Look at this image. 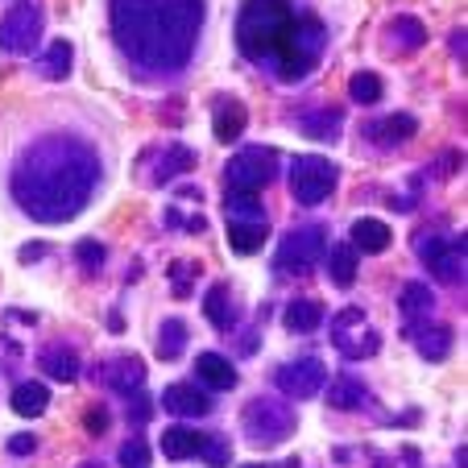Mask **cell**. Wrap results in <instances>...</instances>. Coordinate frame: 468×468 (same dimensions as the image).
I'll return each instance as SVG.
<instances>
[{"label":"cell","mask_w":468,"mask_h":468,"mask_svg":"<svg viewBox=\"0 0 468 468\" xmlns=\"http://www.w3.org/2000/svg\"><path fill=\"white\" fill-rule=\"evenodd\" d=\"M100 183V154L83 137L50 133L21 154L13 170V199L37 224H67L88 207Z\"/></svg>","instance_id":"6da1fadb"},{"label":"cell","mask_w":468,"mask_h":468,"mask_svg":"<svg viewBox=\"0 0 468 468\" xmlns=\"http://www.w3.org/2000/svg\"><path fill=\"white\" fill-rule=\"evenodd\" d=\"M112 37L145 75H178L195 54L204 0H112Z\"/></svg>","instance_id":"7a4b0ae2"},{"label":"cell","mask_w":468,"mask_h":468,"mask_svg":"<svg viewBox=\"0 0 468 468\" xmlns=\"http://www.w3.org/2000/svg\"><path fill=\"white\" fill-rule=\"evenodd\" d=\"M291 29H294L291 0H245V9L237 13V46L253 62H278Z\"/></svg>","instance_id":"3957f363"},{"label":"cell","mask_w":468,"mask_h":468,"mask_svg":"<svg viewBox=\"0 0 468 468\" xmlns=\"http://www.w3.org/2000/svg\"><path fill=\"white\" fill-rule=\"evenodd\" d=\"M324 46H327V29L319 26L315 17H294V29H291V37H286V50L278 54V80H286V83L303 80V75L319 62Z\"/></svg>","instance_id":"277c9868"},{"label":"cell","mask_w":468,"mask_h":468,"mask_svg":"<svg viewBox=\"0 0 468 468\" xmlns=\"http://www.w3.org/2000/svg\"><path fill=\"white\" fill-rule=\"evenodd\" d=\"M336 183H340L336 162L315 158V154H303V158L291 162V195L299 199L303 207L324 204L327 195L336 191Z\"/></svg>","instance_id":"5b68a950"},{"label":"cell","mask_w":468,"mask_h":468,"mask_svg":"<svg viewBox=\"0 0 468 468\" xmlns=\"http://www.w3.org/2000/svg\"><path fill=\"white\" fill-rule=\"evenodd\" d=\"M274 175H278V154L265 150V145H249V150H240L237 158L229 162V170H224V191L257 195L274 183Z\"/></svg>","instance_id":"8992f818"},{"label":"cell","mask_w":468,"mask_h":468,"mask_svg":"<svg viewBox=\"0 0 468 468\" xmlns=\"http://www.w3.org/2000/svg\"><path fill=\"white\" fill-rule=\"evenodd\" d=\"M245 431L253 443L274 448V443H282L294 431V410L286 407L282 398H257V402L245 407Z\"/></svg>","instance_id":"52a82bcc"},{"label":"cell","mask_w":468,"mask_h":468,"mask_svg":"<svg viewBox=\"0 0 468 468\" xmlns=\"http://www.w3.org/2000/svg\"><path fill=\"white\" fill-rule=\"evenodd\" d=\"M327 253V229L307 224V229H291L278 249V274H307L311 265H319V257Z\"/></svg>","instance_id":"ba28073f"},{"label":"cell","mask_w":468,"mask_h":468,"mask_svg":"<svg viewBox=\"0 0 468 468\" xmlns=\"http://www.w3.org/2000/svg\"><path fill=\"white\" fill-rule=\"evenodd\" d=\"M332 345L348 356V361H361V356H373L381 348V336L365 324L361 307H345L336 319H332Z\"/></svg>","instance_id":"9c48e42d"},{"label":"cell","mask_w":468,"mask_h":468,"mask_svg":"<svg viewBox=\"0 0 468 468\" xmlns=\"http://www.w3.org/2000/svg\"><path fill=\"white\" fill-rule=\"evenodd\" d=\"M415 249L440 282H464V232L460 237H419Z\"/></svg>","instance_id":"30bf717a"},{"label":"cell","mask_w":468,"mask_h":468,"mask_svg":"<svg viewBox=\"0 0 468 468\" xmlns=\"http://www.w3.org/2000/svg\"><path fill=\"white\" fill-rule=\"evenodd\" d=\"M42 42V9L37 5H17L0 17V50L5 54H29Z\"/></svg>","instance_id":"8fae6325"},{"label":"cell","mask_w":468,"mask_h":468,"mask_svg":"<svg viewBox=\"0 0 468 468\" xmlns=\"http://www.w3.org/2000/svg\"><path fill=\"white\" fill-rule=\"evenodd\" d=\"M324 381H327V369H324V361H315V356H303V361H286L282 369L274 373V386L282 389L286 398H315L319 389H324Z\"/></svg>","instance_id":"7c38bea8"},{"label":"cell","mask_w":468,"mask_h":468,"mask_svg":"<svg viewBox=\"0 0 468 468\" xmlns=\"http://www.w3.org/2000/svg\"><path fill=\"white\" fill-rule=\"evenodd\" d=\"M162 407L178 419H199L212 410V398L195 386V381H175V386H166V394H162Z\"/></svg>","instance_id":"4fadbf2b"},{"label":"cell","mask_w":468,"mask_h":468,"mask_svg":"<svg viewBox=\"0 0 468 468\" xmlns=\"http://www.w3.org/2000/svg\"><path fill=\"white\" fill-rule=\"evenodd\" d=\"M104 386L121 398L137 394V389L145 386V365L137 361V356H116V361L104 365Z\"/></svg>","instance_id":"5bb4252c"},{"label":"cell","mask_w":468,"mask_h":468,"mask_svg":"<svg viewBox=\"0 0 468 468\" xmlns=\"http://www.w3.org/2000/svg\"><path fill=\"white\" fill-rule=\"evenodd\" d=\"M195 166V150H186V145H178V142H170V145H162V154H158V166L150 170V183L154 186H166V183H175L178 175H186V170Z\"/></svg>","instance_id":"9a60e30c"},{"label":"cell","mask_w":468,"mask_h":468,"mask_svg":"<svg viewBox=\"0 0 468 468\" xmlns=\"http://www.w3.org/2000/svg\"><path fill=\"white\" fill-rule=\"evenodd\" d=\"M369 142H378V145H402V142H410L419 133V121L415 116H407V112H398V116H386V121H378V124H369Z\"/></svg>","instance_id":"2e32d148"},{"label":"cell","mask_w":468,"mask_h":468,"mask_svg":"<svg viewBox=\"0 0 468 468\" xmlns=\"http://www.w3.org/2000/svg\"><path fill=\"white\" fill-rule=\"evenodd\" d=\"M204 315L212 319L220 332H232L237 327V319H240V311H237V303H232V291L224 282H216L212 291H207V299H204Z\"/></svg>","instance_id":"e0dca14e"},{"label":"cell","mask_w":468,"mask_h":468,"mask_svg":"<svg viewBox=\"0 0 468 468\" xmlns=\"http://www.w3.org/2000/svg\"><path fill=\"white\" fill-rule=\"evenodd\" d=\"M389 240H394V232H389L386 220L365 216V220L353 224V249H361V253H386Z\"/></svg>","instance_id":"ac0fdd59"},{"label":"cell","mask_w":468,"mask_h":468,"mask_svg":"<svg viewBox=\"0 0 468 468\" xmlns=\"http://www.w3.org/2000/svg\"><path fill=\"white\" fill-rule=\"evenodd\" d=\"M265 237H270V224L265 220H229V245L237 249L240 257L257 253V249L265 245Z\"/></svg>","instance_id":"d6986e66"},{"label":"cell","mask_w":468,"mask_h":468,"mask_svg":"<svg viewBox=\"0 0 468 468\" xmlns=\"http://www.w3.org/2000/svg\"><path fill=\"white\" fill-rule=\"evenodd\" d=\"M195 373H199L212 389H232L237 386V369H232L229 356H220V353H199L195 356Z\"/></svg>","instance_id":"ffe728a7"},{"label":"cell","mask_w":468,"mask_h":468,"mask_svg":"<svg viewBox=\"0 0 468 468\" xmlns=\"http://www.w3.org/2000/svg\"><path fill=\"white\" fill-rule=\"evenodd\" d=\"M282 324L291 327V332H299V336H307V332H315V327L324 324V303H315V299H294L291 307L282 311Z\"/></svg>","instance_id":"44dd1931"},{"label":"cell","mask_w":468,"mask_h":468,"mask_svg":"<svg viewBox=\"0 0 468 468\" xmlns=\"http://www.w3.org/2000/svg\"><path fill=\"white\" fill-rule=\"evenodd\" d=\"M46 407H50V389H46L42 381H21V386L13 389V410H17L21 419L46 415Z\"/></svg>","instance_id":"7402d4cb"},{"label":"cell","mask_w":468,"mask_h":468,"mask_svg":"<svg viewBox=\"0 0 468 468\" xmlns=\"http://www.w3.org/2000/svg\"><path fill=\"white\" fill-rule=\"evenodd\" d=\"M245 121H249V112H245V104L240 100H220L216 104V137L220 142H237L240 133H245Z\"/></svg>","instance_id":"603a6c76"},{"label":"cell","mask_w":468,"mask_h":468,"mask_svg":"<svg viewBox=\"0 0 468 468\" xmlns=\"http://www.w3.org/2000/svg\"><path fill=\"white\" fill-rule=\"evenodd\" d=\"M199 443H204V435L199 431H191V427H166L162 431V456L166 460H186V456H195L199 452Z\"/></svg>","instance_id":"cb8c5ba5"},{"label":"cell","mask_w":468,"mask_h":468,"mask_svg":"<svg viewBox=\"0 0 468 468\" xmlns=\"http://www.w3.org/2000/svg\"><path fill=\"white\" fill-rule=\"evenodd\" d=\"M369 402V389H365V381L356 378H336L332 386H327V407L336 410H356Z\"/></svg>","instance_id":"d4e9b609"},{"label":"cell","mask_w":468,"mask_h":468,"mask_svg":"<svg viewBox=\"0 0 468 468\" xmlns=\"http://www.w3.org/2000/svg\"><path fill=\"white\" fill-rule=\"evenodd\" d=\"M42 369L50 373L54 381H75L80 378V356L71 353V348H62V345H50V348H42Z\"/></svg>","instance_id":"484cf974"},{"label":"cell","mask_w":468,"mask_h":468,"mask_svg":"<svg viewBox=\"0 0 468 468\" xmlns=\"http://www.w3.org/2000/svg\"><path fill=\"white\" fill-rule=\"evenodd\" d=\"M427 42V29H423V21L419 17H394L389 21V46L394 50H419V46Z\"/></svg>","instance_id":"4316f807"},{"label":"cell","mask_w":468,"mask_h":468,"mask_svg":"<svg viewBox=\"0 0 468 468\" xmlns=\"http://www.w3.org/2000/svg\"><path fill=\"white\" fill-rule=\"evenodd\" d=\"M327 274H332V282H336L340 291H348V286L356 282V249L353 245L332 249V253H327Z\"/></svg>","instance_id":"83f0119b"},{"label":"cell","mask_w":468,"mask_h":468,"mask_svg":"<svg viewBox=\"0 0 468 468\" xmlns=\"http://www.w3.org/2000/svg\"><path fill=\"white\" fill-rule=\"evenodd\" d=\"M340 108H319V112H311V116H303V133L307 137H315V142H336L340 137Z\"/></svg>","instance_id":"f1b7e54d"},{"label":"cell","mask_w":468,"mask_h":468,"mask_svg":"<svg viewBox=\"0 0 468 468\" xmlns=\"http://www.w3.org/2000/svg\"><path fill=\"white\" fill-rule=\"evenodd\" d=\"M154 348H158L162 361H178V356H183V348H186V324H183V319H166Z\"/></svg>","instance_id":"f546056e"},{"label":"cell","mask_w":468,"mask_h":468,"mask_svg":"<svg viewBox=\"0 0 468 468\" xmlns=\"http://www.w3.org/2000/svg\"><path fill=\"white\" fill-rule=\"evenodd\" d=\"M398 307H402V315H407V319H423L427 311L435 307V294L427 291V282H407V286H402Z\"/></svg>","instance_id":"4dcf8cb0"},{"label":"cell","mask_w":468,"mask_h":468,"mask_svg":"<svg viewBox=\"0 0 468 468\" xmlns=\"http://www.w3.org/2000/svg\"><path fill=\"white\" fill-rule=\"evenodd\" d=\"M419 353H423L427 361H443V356L452 353V327L440 324V327H427V332H419Z\"/></svg>","instance_id":"1f68e13d"},{"label":"cell","mask_w":468,"mask_h":468,"mask_svg":"<svg viewBox=\"0 0 468 468\" xmlns=\"http://www.w3.org/2000/svg\"><path fill=\"white\" fill-rule=\"evenodd\" d=\"M348 96H353V104L373 108L381 96H386V88H381V80L373 71H356L353 80H348Z\"/></svg>","instance_id":"d6a6232c"},{"label":"cell","mask_w":468,"mask_h":468,"mask_svg":"<svg viewBox=\"0 0 468 468\" xmlns=\"http://www.w3.org/2000/svg\"><path fill=\"white\" fill-rule=\"evenodd\" d=\"M42 75L46 80H67L71 75V42H50L42 54Z\"/></svg>","instance_id":"836d02e7"},{"label":"cell","mask_w":468,"mask_h":468,"mask_svg":"<svg viewBox=\"0 0 468 468\" xmlns=\"http://www.w3.org/2000/svg\"><path fill=\"white\" fill-rule=\"evenodd\" d=\"M199 452H204V460L212 468H229V460H232V448H229V440H224V435H204Z\"/></svg>","instance_id":"e575fe53"},{"label":"cell","mask_w":468,"mask_h":468,"mask_svg":"<svg viewBox=\"0 0 468 468\" xmlns=\"http://www.w3.org/2000/svg\"><path fill=\"white\" fill-rule=\"evenodd\" d=\"M121 468H150V448H145V440H124L121 448Z\"/></svg>","instance_id":"d590c367"},{"label":"cell","mask_w":468,"mask_h":468,"mask_svg":"<svg viewBox=\"0 0 468 468\" xmlns=\"http://www.w3.org/2000/svg\"><path fill=\"white\" fill-rule=\"evenodd\" d=\"M75 257L83 261V270H88V274H100L108 253H104V245H96V240H80V245H75Z\"/></svg>","instance_id":"8d00e7d4"},{"label":"cell","mask_w":468,"mask_h":468,"mask_svg":"<svg viewBox=\"0 0 468 468\" xmlns=\"http://www.w3.org/2000/svg\"><path fill=\"white\" fill-rule=\"evenodd\" d=\"M199 278V265H191V261H175L170 265V282H175V294H186V286Z\"/></svg>","instance_id":"74e56055"},{"label":"cell","mask_w":468,"mask_h":468,"mask_svg":"<svg viewBox=\"0 0 468 468\" xmlns=\"http://www.w3.org/2000/svg\"><path fill=\"white\" fill-rule=\"evenodd\" d=\"M83 427H88V435H104L108 431V410L104 407H91L88 415H83Z\"/></svg>","instance_id":"f35d334b"},{"label":"cell","mask_w":468,"mask_h":468,"mask_svg":"<svg viewBox=\"0 0 468 468\" xmlns=\"http://www.w3.org/2000/svg\"><path fill=\"white\" fill-rule=\"evenodd\" d=\"M129 398H133V423H145V419H150V410H154V402L142 394V389H137V394H129Z\"/></svg>","instance_id":"ab89813d"},{"label":"cell","mask_w":468,"mask_h":468,"mask_svg":"<svg viewBox=\"0 0 468 468\" xmlns=\"http://www.w3.org/2000/svg\"><path fill=\"white\" fill-rule=\"evenodd\" d=\"M34 448H37L34 435H13V440H9V452H13V456H26V452H34Z\"/></svg>","instance_id":"60d3db41"},{"label":"cell","mask_w":468,"mask_h":468,"mask_svg":"<svg viewBox=\"0 0 468 468\" xmlns=\"http://www.w3.org/2000/svg\"><path fill=\"white\" fill-rule=\"evenodd\" d=\"M46 253V245H26L21 249V261H34V257H42Z\"/></svg>","instance_id":"b9f144b4"},{"label":"cell","mask_w":468,"mask_h":468,"mask_svg":"<svg viewBox=\"0 0 468 468\" xmlns=\"http://www.w3.org/2000/svg\"><path fill=\"white\" fill-rule=\"evenodd\" d=\"M452 50H456L460 58H464V29H456V37H452Z\"/></svg>","instance_id":"7bdbcfd3"},{"label":"cell","mask_w":468,"mask_h":468,"mask_svg":"<svg viewBox=\"0 0 468 468\" xmlns=\"http://www.w3.org/2000/svg\"><path fill=\"white\" fill-rule=\"evenodd\" d=\"M373 468H419V464H398V460H378Z\"/></svg>","instance_id":"ee69618b"},{"label":"cell","mask_w":468,"mask_h":468,"mask_svg":"<svg viewBox=\"0 0 468 468\" xmlns=\"http://www.w3.org/2000/svg\"><path fill=\"white\" fill-rule=\"evenodd\" d=\"M240 468H261V464H240Z\"/></svg>","instance_id":"f6af8a7d"},{"label":"cell","mask_w":468,"mask_h":468,"mask_svg":"<svg viewBox=\"0 0 468 468\" xmlns=\"http://www.w3.org/2000/svg\"><path fill=\"white\" fill-rule=\"evenodd\" d=\"M83 468H100V464H83Z\"/></svg>","instance_id":"bcb514c9"}]
</instances>
